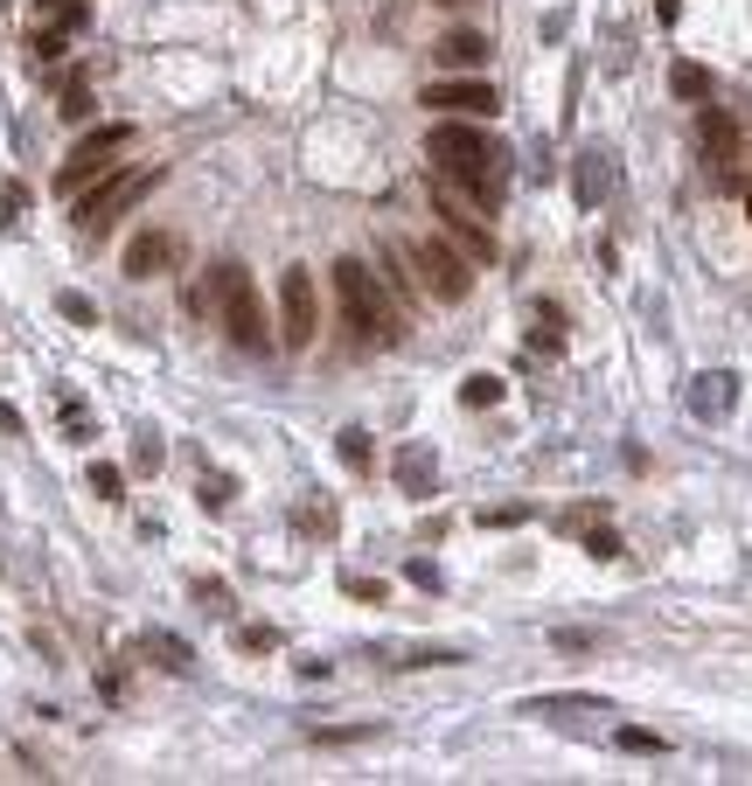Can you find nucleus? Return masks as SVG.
<instances>
[{"label":"nucleus","instance_id":"9d476101","mask_svg":"<svg viewBox=\"0 0 752 786\" xmlns=\"http://www.w3.org/2000/svg\"><path fill=\"white\" fill-rule=\"evenodd\" d=\"M696 147H704L711 181H732V174H739V125H732V112L704 104V112H696Z\"/></svg>","mask_w":752,"mask_h":786},{"label":"nucleus","instance_id":"6ab92c4d","mask_svg":"<svg viewBox=\"0 0 752 786\" xmlns=\"http://www.w3.org/2000/svg\"><path fill=\"white\" fill-rule=\"evenodd\" d=\"M195 598H202V613H217V619H230V613H238V592H230V585H217V578H195Z\"/></svg>","mask_w":752,"mask_h":786},{"label":"nucleus","instance_id":"0eeeda50","mask_svg":"<svg viewBox=\"0 0 752 786\" xmlns=\"http://www.w3.org/2000/svg\"><path fill=\"white\" fill-rule=\"evenodd\" d=\"M321 334V300H314V272L287 265L279 272V342L287 349H314Z\"/></svg>","mask_w":752,"mask_h":786},{"label":"nucleus","instance_id":"5701e85b","mask_svg":"<svg viewBox=\"0 0 752 786\" xmlns=\"http://www.w3.org/2000/svg\"><path fill=\"white\" fill-rule=\"evenodd\" d=\"M57 313H63V321H77V328H91V321H98V306H91L84 293H57Z\"/></svg>","mask_w":752,"mask_h":786},{"label":"nucleus","instance_id":"bb28decb","mask_svg":"<svg viewBox=\"0 0 752 786\" xmlns=\"http://www.w3.org/2000/svg\"><path fill=\"white\" fill-rule=\"evenodd\" d=\"M530 508L523 502H509V508H481V522H488V530H515V522H523Z\"/></svg>","mask_w":752,"mask_h":786},{"label":"nucleus","instance_id":"7ed1b4c3","mask_svg":"<svg viewBox=\"0 0 752 786\" xmlns=\"http://www.w3.org/2000/svg\"><path fill=\"white\" fill-rule=\"evenodd\" d=\"M153 181H161V168H126V161H119L112 174H98L91 189L77 195V230H84V238H98L112 216H126L140 195H153Z\"/></svg>","mask_w":752,"mask_h":786},{"label":"nucleus","instance_id":"a878e982","mask_svg":"<svg viewBox=\"0 0 752 786\" xmlns=\"http://www.w3.org/2000/svg\"><path fill=\"white\" fill-rule=\"evenodd\" d=\"M404 578L419 585V592H439V564H432V557H411V564H404Z\"/></svg>","mask_w":752,"mask_h":786},{"label":"nucleus","instance_id":"f03ea898","mask_svg":"<svg viewBox=\"0 0 752 786\" xmlns=\"http://www.w3.org/2000/svg\"><path fill=\"white\" fill-rule=\"evenodd\" d=\"M210 293H217V328L230 342L244 355H272V313H265V300H258V285L238 258H217L210 265Z\"/></svg>","mask_w":752,"mask_h":786},{"label":"nucleus","instance_id":"f704fd0d","mask_svg":"<svg viewBox=\"0 0 752 786\" xmlns=\"http://www.w3.org/2000/svg\"><path fill=\"white\" fill-rule=\"evenodd\" d=\"M0 8H8V0H0Z\"/></svg>","mask_w":752,"mask_h":786},{"label":"nucleus","instance_id":"1a4fd4ad","mask_svg":"<svg viewBox=\"0 0 752 786\" xmlns=\"http://www.w3.org/2000/svg\"><path fill=\"white\" fill-rule=\"evenodd\" d=\"M432 216H439V238H453L474 265H495V238H488V223H481V209H467L447 195V181L432 189Z\"/></svg>","mask_w":752,"mask_h":786},{"label":"nucleus","instance_id":"39448f33","mask_svg":"<svg viewBox=\"0 0 752 786\" xmlns=\"http://www.w3.org/2000/svg\"><path fill=\"white\" fill-rule=\"evenodd\" d=\"M126 147H133V125H126V119L91 125V133L70 147V161L57 168V195H70V202H77V195H84L98 174H112V168H119V153H126Z\"/></svg>","mask_w":752,"mask_h":786},{"label":"nucleus","instance_id":"473e14b6","mask_svg":"<svg viewBox=\"0 0 752 786\" xmlns=\"http://www.w3.org/2000/svg\"><path fill=\"white\" fill-rule=\"evenodd\" d=\"M745 216H752V189H745Z\"/></svg>","mask_w":752,"mask_h":786},{"label":"nucleus","instance_id":"f8f14e48","mask_svg":"<svg viewBox=\"0 0 752 786\" xmlns=\"http://www.w3.org/2000/svg\"><path fill=\"white\" fill-rule=\"evenodd\" d=\"M432 63L447 70V77L481 70V63H488V36H481V29H447V36L432 42Z\"/></svg>","mask_w":752,"mask_h":786},{"label":"nucleus","instance_id":"412c9836","mask_svg":"<svg viewBox=\"0 0 752 786\" xmlns=\"http://www.w3.org/2000/svg\"><path fill=\"white\" fill-rule=\"evenodd\" d=\"M230 494H238V481H230V474L217 481V474H210V481H202V487H195V502H202V508H210V515H223V508H230Z\"/></svg>","mask_w":752,"mask_h":786},{"label":"nucleus","instance_id":"9b49d317","mask_svg":"<svg viewBox=\"0 0 752 786\" xmlns=\"http://www.w3.org/2000/svg\"><path fill=\"white\" fill-rule=\"evenodd\" d=\"M174 258H181V244L168 238V230H140V238L126 244V258H119V272H126V279H161V272L174 265Z\"/></svg>","mask_w":752,"mask_h":786},{"label":"nucleus","instance_id":"ddd939ff","mask_svg":"<svg viewBox=\"0 0 752 786\" xmlns=\"http://www.w3.org/2000/svg\"><path fill=\"white\" fill-rule=\"evenodd\" d=\"M732 404H739V376H732V370H704V376H696V390H690V411L704 417V425H718V417H732Z\"/></svg>","mask_w":752,"mask_h":786},{"label":"nucleus","instance_id":"c756f323","mask_svg":"<svg viewBox=\"0 0 752 786\" xmlns=\"http://www.w3.org/2000/svg\"><path fill=\"white\" fill-rule=\"evenodd\" d=\"M133 466H140V474H153V466H161V445L140 439V445H133Z\"/></svg>","mask_w":752,"mask_h":786},{"label":"nucleus","instance_id":"2f4dec72","mask_svg":"<svg viewBox=\"0 0 752 786\" xmlns=\"http://www.w3.org/2000/svg\"><path fill=\"white\" fill-rule=\"evenodd\" d=\"M349 598H362V606H377V598H383V585H377V578H349Z\"/></svg>","mask_w":752,"mask_h":786},{"label":"nucleus","instance_id":"4be33fe9","mask_svg":"<svg viewBox=\"0 0 752 786\" xmlns=\"http://www.w3.org/2000/svg\"><path fill=\"white\" fill-rule=\"evenodd\" d=\"M36 57H42V63H63V57H70V29H57V21H49V29L36 36Z\"/></svg>","mask_w":752,"mask_h":786},{"label":"nucleus","instance_id":"393cba45","mask_svg":"<svg viewBox=\"0 0 752 786\" xmlns=\"http://www.w3.org/2000/svg\"><path fill=\"white\" fill-rule=\"evenodd\" d=\"M238 647H244V654H272L279 634H272V626H238Z\"/></svg>","mask_w":752,"mask_h":786},{"label":"nucleus","instance_id":"dca6fc26","mask_svg":"<svg viewBox=\"0 0 752 786\" xmlns=\"http://www.w3.org/2000/svg\"><path fill=\"white\" fill-rule=\"evenodd\" d=\"M495 397H502V376H495V370H474V376L460 383V404H467V411H488Z\"/></svg>","mask_w":752,"mask_h":786},{"label":"nucleus","instance_id":"a211bd4d","mask_svg":"<svg viewBox=\"0 0 752 786\" xmlns=\"http://www.w3.org/2000/svg\"><path fill=\"white\" fill-rule=\"evenodd\" d=\"M91 494H98V502H126V474H119V466L112 460H91Z\"/></svg>","mask_w":752,"mask_h":786},{"label":"nucleus","instance_id":"6e6552de","mask_svg":"<svg viewBox=\"0 0 752 786\" xmlns=\"http://www.w3.org/2000/svg\"><path fill=\"white\" fill-rule=\"evenodd\" d=\"M419 104H432V119H488L502 104V91L488 84V77H439V84H425V98Z\"/></svg>","mask_w":752,"mask_h":786},{"label":"nucleus","instance_id":"f257e3e1","mask_svg":"<svg viewBox=\"0 0 752 786\" xmlns=\"http://www.w3.org/2000/svg\"><path fill=\"white\" fill-rule=\"evenodd\" d=\"M334 300H342V328L355 334L362 349H391L404 334V313L391 306L383 279L362 265V258H334Z\"/></svg>","mask_w":752,"mask_h":786},{"label":"nucleus","instance_id":"423d86ee","mask_svg":"<svg viewBox=\"0 0 752 786\" xmlns=\"http://www.w3.org/2000/svg\"><path fill=\"white\" fill-rule=\"evenodd\" d=\"M411 265H419L425 293L447 300V306H460L467 293H474V258H467L453 238H419V244H411Z\"/></svg>","mask_w":752,"mask_h":786},{"label":"nucleus","instance_id":"7c9ffc66","mask_svg":"<svg viewBox=\"0 0 752 786\" xmlns=\"http://www.w3.org/2000/svg\"><path fill=\"white\" fill-rule=\"evenodd\" d=\"M0 223H21V189H14V181L0 189Z\"/></svg>","mask_w":752,"mask_h":786},{"label":"nucleus","instance_id":"f3484780","mask_svg":"<svg viewBox=\"0 0 752 786\" xmlns=\"http://www.w3.org/2000/svg\"><path fill=\"white\" fill-rule=\"evenodd\" d=\"M669 91L690 98V104H704V98H711V77L696 70V63H676V70H669Z\"/></svg>","mask_w":752,"mask_h":786},{"label":"nucleus","instance_id":"b1692460","mask_svg":"<svg viewBox=\"0 0 752 786\" xmlns=\"http://www.w3.org/2000/svg\"><path fill=\"white\" fill-rule=\"evenodd\" d=\"M585 557L613 564V557H620V530H592V536H585Z\"/></svg>","mask_w":752,"mask_h":786},{"label":"nucleus","instance_id":"4468645a","mask_svg":"<svg viewBox=\"0 0 752 786\" xmlns=\"http://www.w3.org/2000/svg\"><path fill=\"white\" fill-rule=\"evenodd\" d=\"M140 647H147V662H153V668H168V675H189V668H195L189 641H174V634H147Z\"/></svg>","mask_w":752,"mask_h":786},{"label":"nucleus","instance_id":"aec40b11","mask_svg":"<svg viewBox=\"0 0 752 786\" xmlns=\"http://www.w3.org/2000/svg\"><path fill=\"white\" fill-rule=\"evenodd\" d=\"M334 445H342V460L355 466V474H362V466H370V460H377V453H370V432H362V425H349V432H342V439H334Z\"/></svg>","mask_w":752,"mask_h":786},{"label":"nucleus","instance_id":"72a5a7b5","mask_svg":"<svg viewBox=\"0 0 752 786\" xmlns=\"http://www.w3.org/2000/svg\"><path fill=\"white\" fill-rule=\"evenodd\" d=\"M447 8H460V0H447Z\"/></svg>","mask_w":752,"mask_h":786},{"label":"nucleus","instance_id":"cd10ccee","mask_svg":"<svg viewBox=\"0 0 752 786\" xmlns=\"http://www.w3.org/2000/svg\"><path fill=\"white\" fill-rule=\"evenodd\" d=\"M579 195H585V202H600V153H585V168H579Z\"/></svg>","mask_w":752,"mask_h":786},{"label":"nucleus","instance_id":"c85d7f7f","mask_svg":"<svg viewBox=\"0 0 752 786\" xmlns=\"http://www.w3.org/2000/svg\"><path fill=\"white\" fill-rule=\"evenodd\" d=\"M620 745H628V752H662V738H655V730H634V724L620 730Z\"/></svg>","mask_w":752,"mask_h":786},{"label":"nucleus","instance_id":"20e7f679","mask_svg":"<svg viewBox=\"0 0 752 786\" xmlns=\"http://www.w3.org/2000/svg\"><path fill=\"white\" fill-rule=\"evenodd\" d=\"M425 153L439 161V174H453V168H509V147L495 133H481V119H432Z\"/></svg>","mask_w":752,"mask_h":786},{"label":"nucleus","instance_id":"2eb2a0df","mask_svg":"<svg viewBox=\"0 0 752 786\" xmlns=\"http://www.w3.org/2000/svg\"><path fill=\"white\" fill-rule=\"evenodd\" d=\"M398 481L411 494H432V445H404V453H398Z\"/></svg>","mask_w":752,"mask_h":786}]
</instances>
